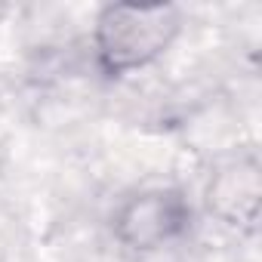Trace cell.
<instances>
[{
  "instance_id": "3957f363",
  "label": "cell",
  "mask_w": 262,
  "mask_h": 262,
  "mask_svg": "<svg viewBox=\"0 0 262 262\" xmlns=\"http://www.w3.org/2000/svg\"><path fill=\"white\" fill-rule=\"evenodd\" d=\"M259 198H262V176L253 155L231 158L216 173H210V182L204 188L207 210L234 228H256L259 219Z\"/></svg>"
},
{
  "instance_id": "7a4b0ae2",
  "label": "cell",
  "mask_w": 262,
  "mask_h": 262,
  "mask_svg": "<svg viewBox=\"0 0 262 262\" xmlns=\"http://www.w3.org/2000/svg\"><path fill=\"white\" fill-rule=\"evenodd\" d=\"M194 210L182 188L158 185L129 194L111 216L114 241L133 253H155L188 234Z\"/></svg>"
},
{
  "instance_id": "6da1fadb",
  "label": "cell",
  "mask_w": 262,
  "mask_h": 262,
  "mask_svg": "<svg viewBox=\"0 0 262 262\" xmlns=\"http://www.w3.org/2000/svg\"><path fill=\"white\" fill-rule=\"evenodd\" d=\"M182 25L173 4H108L93 22L96 68L111 80L151 68L173 50Z\"/></svg>"
}]
</instances>
